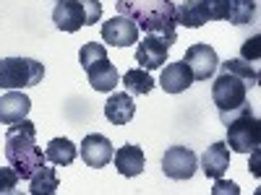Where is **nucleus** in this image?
Masks as SVG:
<instances>
[{"label": "nucleus", "mask_w": 261, "mask_h": 195, "mask_svg": "<svg viewBox=\"0 0 261 195\" xmlns=\"http://www.w3.org/2000/svg\"><path fill=\"white\" fill-rule=\"evenodd\" d=\"M45 78V65L34 57H3L0 60V89H27Z\"/></svg>", "instance_id": "nucleus-3"}, {"label": "nucleus", "mask_w": 261, "mask_h": 195, "mask_svg": "<svg viewBox=\"0 0 261 195\" xmlns=\"http://www.w3.org/2000/svg\"><path fill=\"white\" fill-rule=\"evenodd\" d=\"M256 18V0H230V13H227V21L235 26H243V24H251Z\"/></svg>", "instance_id": "nucleus-22"}, {"label": "nucleus", "mask_w": 261, "mask_h": 195, "mask_svg": "<svg viewBox=\"0 0 261 195\" xmlns=\"http://www.w3.org/2000/svg\"><path fill=\"white\" fill-rule=\"evenodd\" d=\"M113 161H115V167L123 177H139L144 172V164H146L144 151L134 143H125L123 148H118L113 154Z\"/></svg>", "instance_id": "nucleus-15"}, {"label": "nucleus", "mask_w": 261, "mask_h": 195, "mask_svg": "<svg viewBox=\"0 0 261 195\" xmlns=\"http://www.w3.org/2000/svg\"><path fill=\"white\" fill-rule=\"evenodd\" d=\"M58 3H60V0H58Z\"/></svg>", "instance_id": "nucleus-30"}, {"label": "nucleus", "mask_w": 261, "mask_h": 195, "mask_svg": "<svg viewBox=\"0 0 261 195\" xmlns=\"http://www.w3.org/2000/svg\"><path fill=\"white\" fill-rule=\"evenodd\" d=\"M105 57H107V50H105V45H99V42H89V45H84L81 52H79V62H81L84 71L92 68L94 62H99Z\"/></svg>", "instance_id": "nucleus-24"}, {"label": "nucleus", "mask_w": 261, "mask_h": 195, "mask_svg": "<svg viewBox=\"0 0 261 195\" xmlns=\"http://www.w3.org/2000/svg\"><path fill=\"white\" fill-rule=\"evenodd\" d=\"M18 187V175L16 169L8 164V167H0V195H8Z\"/></svg>", "instance_id": "nucleus-26"}, {"label": "nucleus", "mask_w": 261, "mask_h": 195, "mask_svg": "<svg viewBox=\"0 0 261 195\" xmlns=\"http://www.w3.org/2000/svg\"><path fill=\"white\" fill-rule=\"evenodd\" d=\"M220 68H225V71H230V73H235V76H241V78H243V81L251 86V89H253V86H258V71L253 68L251 62L241 60V57L220 62Z\"/></svg>", "instance_id": "nucleus-23"}, {"label": "nucleus", "mask_w": 261, "mask_h": 195, "mask_svg": "<svg viewBox=\"0 0 261 195\" xmlns=\"http://www.w3.org/2000/svg\"><path fill=\"white\" fill-rule=\"evenodd\" d=\"M53 21L60 31H79L81 26H86V6L84 0H60L53 11Z\"/></svg>", "instance_id": "nucleus-11"}, {"label": "nucleus", "mask_w": 261, "mask_h": 195, "mask_svg": "<svg viewBox=\"0 0 261 195\" xmlns=\"http://www.w3.org/2000/svg\"><path fill=\"white\" fill-rule=\"evenodd\" d=\"M32 110V99L21 94V89H11L0 96V125H13L18 120H27Z\"/></svg>", "instance_id": "nucleus-12"}, {"label": "nucleus", "mask_w": 261, "mask_h": 195, "mask_svg": "<svg viewBox=\"0 0 261 195\" xmlns=\"http://www.w3.org/2000/svg\"><path fill=\"white\" fill-rule=\"evenodd\" d=\"M196 167H199V159L188 146H172L162 156V172L170 180H191L196 175Z\"/></svg>", "instance_id": "nucleus-6"}, {"label": "nucleus", "mask_w": 261, "mask_h": 195, "mask_svg": "<svg viewBox=\"0 0 261 195\" xmlns=\"http://www.w3.org/2000/svg\"><path fill=\"white\" fill-rule=\"evenodd\" d=\"M183 62L191 68L193 81H209V78L214 76V71L220 68V57H217L214 47H212V45H204V42H199V45H191V47L186 50Z\"/></svg>", "instance_id": "nucleus-7"}, {"label": "nucleus", "mask_w": 261, "mask_h": 195, "mask_svg": "<svg viewBox=\"0 0 261 195\" xmlns=\"http://www.w3.org/2000/svg\"><path fill=\"white\" fill-rule=\"evenodd\" d=\"M86 76H89V83L94 91H113L115 86L120 83L118 68L110 62V57H105L99 62H94L92 68H86Z\"/></svg>", "instance_id": "nucleus-17"}, {"label": "nucleus", "mask_w": 261, "mask_h": 195, "mask_svg": "<svg viewBox=\"0 0 261 195\" xmlns=\"http://www.w3.org/2000/svg\"><path fill=\"white\" fill-rule=\"evenodd\" d=\"M76 146L68 141V138H53L50 143H47V148H45V159L47 161H53L55 167H68V164H73L76 161Z\"/></svg>", "instance_id": "nucleus-19"}, {"label": "nucleus", "mask_w": 261, "mask_h": 195, "mask_svg": "<svg viewBox=\"0 0 261 195\" xmlns=\"http://www.w3.org/2000/svg\"><path fill=\"white\" fill-rule=\"evenodd\" d=\"M261 57V37L256 34L253 39H248L246 45H243V50H241V60H246V62H256Z\"/></svg>", "instance_id": "nucleus-27"}, {"label": "nucleus", "mask_w": 261, "mask_h": 195, "mask_svg": "<svg viewBox=\"0 0 261 195\" xmlns=\"http://www.w3.org/2000/svg\"><path fill=\"white\" fill-rule=\"evenodd\" d=\"M113 154H115V148H113L110 138H105L102 133H89L81 143V159L86 167L102 169L113 161Z\"/></svg>", "instance_id": "nucleus-10"}, {"label": "nucleus", "mask_w": 261, "mask_h": 195, "mask_svg": "<svg viewBox=\"0 0 261 195\" xmlns=\"http://www.w3.org/2000/svg\"><path fill=\"white\" fill-rule=\"evenodd\" d=\"M175 21L186 29H201L209 21L204 0H183V3L175 8Z\"/></svg>", "instance_id": "nucleus-18"}, {"label": "nucleus", "mask_w": 261, "mask_h": 195, "mask_svg": "<svg viewBox=\"0 0 261 195\" xmlns=\"http://www.w3.org/2000/svg\"><path fill=\"white\" fill-rule=\"evenodd\" d=\"M84 6H86V26L97 24L102 18V3L99 0H84Z\"/></svg>", "instance_id": "nucleus-28"}, {"label": "nucleus", "mask_w": 261, "mask_h": 195, "mask_svg": "<svg viewBox=\"0 0 261 195\" xmlns=\"http://www.w3.org/2000/svg\"><path fill=\"white\" fill-rule=\"evenodd\" d=\"M204 8H206L209 21H227L230 0H204Z\"/></svg>", "instance_id": "nucleus-25"}, {"label": "nucleus", "mask_w": 261, "mask_h": 195, "mask_svg": "<svg viewBox=\"0 0 261 195\" xmlns=\"http://www.w3.org/2000/svg\"><path fill=\"white\" fill-rule=\"evenodd\" d=\"M227 167H230V148H227V143H222V141L212 143V146L204 151V156H201V169H204V175H206L209 180L225 177Z\"/></svg>", "instance_id": "nucleus-14"}, {"label": "nucleus", "mask_w": 261, "mask_h": 195, "mask_svg": "<svg viewBox=\"0 0 261 195\" xmlns=\"http://www.w3.org/2000/svg\"><path fill=\"white\" fill-rule=\"evenodd\" d=\"M123 83H125V91H128L130 96H146L151 89H154V81H151L149 71H144V68H130V71H125Z\"/></svg>", "instance_id": "nucleus-21"}, {"label": "nucleus", "mask_w": 261, "mask_h": 195, "mask_svg": "<svg viewBox=\"0 0 261 195\" xmlns=\"http://www.w3.org/2000/svg\"><path fill=\"white\" fill-rule=\"evenodd\" d=\"M227 148L235 154H256L258 143H261V122L251 112V107L246 112L235 115L227 122Z\"/></svg>", "instance_id": "nucleus-4"}, {"label": "nucleus", "mask_w": 261, "mask_h": 195, "mask_svg": "<svg viewBox=\"0 0 261 195\" xmlns=\"http://www.w3.org/2000/svg\"><path fill=\"white\" fill-rule=\"evenodd\" d=\"M191 83H193V73L183 60L180 62H167V68L160 76V86H162L165 94H183V91H188Z\"/></svg>", "instance_id": "nucleus-13"}, {"label": "nucleus", "mask_w": 261, "mask_h": 195, "mask_svg": "<svg viewBox=\"0 0 261 195\" xmlns=\"http://www.w3.org/2000/svg\"><path fill=\"white\" fill-rule=\"evenodd\" d=\"M214 192L220 195V192H232V195H238V185L235 182H227V180H222V177H217L214 180Z\"/></svg>", "instance_id": "nucleus-29"}, {"label": "nucleus", "mask_w": 261, "mask_h": 195, "mask_svg": "<svg viewBox=\"0 0 261 195\" xmlns=\"http://www.w3.org/2000/svg\"><path fill=\"white\" fill-rule=\"evenodd\" d=\"M102 39H105L110 47H128V45H134V42H139V26H136L134 18L118 13V16H113V18L105 21Z\"/></svg>", "instance_id": "nucleus-8"}, {"label": "nucleus", "mask_w": 261, "mask_h": 195, "mask_svg": "<svg viewBox=\"0 0 261 195\" xmlns=\"http://www.w3.org/2000/svg\"><path fill=\"white\" fill-rule=\"evenodd\" d=\"M167 52H170V45L162 37L146 34L139 42V47H136V62H139V68H144V71H157V68H162V65L167 62Z\"/></svg>", "instance_id": "nucleus-9"}, {"label": "nucleus", "mask_w": 261, "mask_h": 195, "mask_svg": "<svg viewBox=\"0 0 261 195\" xmlns=\"http://www.w3.org/2000/svg\"><path fill=\"white\" fill-rule=\"evenodd\" d=\"M58 187H60L58 172L53 167H47V164L42 167V169H37L34 175H32V180H29L32 195H53V192H58Z\"/></svg>", "instance_id": "nucleus-20"}, {"label": "nucleus", "mask_w": 261, "mask_h": 195, "mask_svg": "<svg viewBox=\"0 0 261 195\" xmlns=\"http://www.w3.org/2000/svg\"><path fill=\"white\" fill-rule=\"evenodd\" d=\"M248 89L251 86L241 76H235V73L222 68L220 76L212 83V99L217 104V110H220V115L235 112V110H241V107H246L248 104Z\"/></svg>", "instance_id": "nucleus-5"}, {"label": "nucleus", "mask_w": 261, "mask_h": 195, "mask_svg": "<svg viewBox=\"0 0 261 195\" xmlns=\"http://www.w3.org/2000/svg\"><path fill=\"white\" fill-rule=\"evenodd\" d=\"M118 13L136 21L139 31L157 34L172 47L178 39V21H175V6L172 0H146V3H134V0H118Z\"/></svg>", "instance_id": "nucleus-1"}, {"label": "nucleus", "mask_w": 261, "mask_h": 195, "mask_svg": "<svg viewBox=\"0 0 261 195\" xmlns=\"http://www.w3.org/2000/svg\"><path fill=\"white\" fill-rule=\"evenodd\" d=\"M134 115H136V104H134V96H130L128 91L113 94L105 102V117L113 125H128L130 120H134Z\"/></svg>", "instance_id": "nucleus-16"}, {"label": "nucleus", "mask_w": 261, "mask_h": 195, "mask_svg": "<svg viewBox=\"0 0 261 195\" xmlns=\"http://www.w3.org/2000/svg\"><path fill=\"white\" fill-rule=\"evenodd\" d=\"M6 159L16 169L18 180H32L37 169L47 164L45 151L37 146V127L29 120H18L8 125L6 133Z\"/></svg>", "instance_id": "nucleus-2"}]
</instances>
